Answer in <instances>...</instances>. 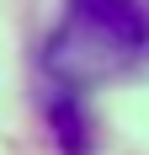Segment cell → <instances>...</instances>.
<instances>
[{"label": "cell", "mask_w": 149, "mask_h": 155, "mask_svg": "<svg viewBox=\"0 0 149 155\" xmlns=\"http://www.w3.org/2000/svg\"><path fill=\"white\" fill-rule=\"evenodd\" d=\"M149 54V5L144 0H69L64 27L48 43V70L64 86L128 70Z\"/></svg>", "instance_id": "6da1fadb"}]
</instances>
